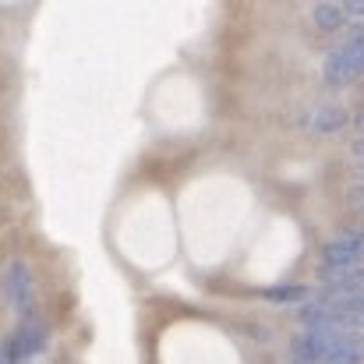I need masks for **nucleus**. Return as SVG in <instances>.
Segmentation results:
<instances>
[{"instance_id":"1","label":"nucleus","mask_w":364,"mask_h":364,"mask_svg":"<svg viewBox=\"0 0 364 364\" xmlns=\"http://www.w3.org/2000/svg\"><path fill=\"white\" fill-rule=\"evenodd\" d=\"M361 75H364V25H354L350 36H347V43L336 46V50L326 57L322 78H326L329 85H350V82H358Z\"/></svg>"},{"instance_id":"2","label":"nucleus","mask_w":364,"mask_h":364,"mask_svg":"<svg viewBox=\"0 0 364 364\" xmlns=\"http://www.w3.org/2000/svg\"><path fill=\"white\" fill-rule=\"evenodd\" d=\"M4 294H7V304L21 315V318H32V301H36V276L25 262H11L7 272H4Z\"/></svg>"},{"instance_id":"3","label":"nucleus","mask_w":364,"mask_h":364,"mask_svg":"<svg viewBox=\"0 0 364 364\" xmlns=\"http://www.w3.org/2000/svg\"><path fill=\"white\" fill-rule=\"evenodd\" d=\"M46 336H50V329H46V322H39V318H21V326L7 336V354H11V361H25V358H32V354H39L43 347H46Z\"/></svg>"},{"instance_id":"4","label":"nucleus","mask_w":364,"mask_h":364,"mask_svg":"<svg viewBox=\"0 0 364 364\" xmlns=\"http://www.w3.org/2000/svg\"><path fill=\"white\" fill-rule=\"evenodd\" d=\"M311 21H315L322 32H340V28L347 25V7H343V4H333V0H326V4H315V11H311Z\"/></svg>"},{"instance_id":"5","label":"nucleus","mask_w":364,"mask_h":364,"mask_svg":"<svg viewBox=\"0 0 364 364\" xmlns=\"http://www.w3.org/2000/svg\"><path fill=\"white\" fill-rule=\"evenodd\" d=\"M350 121V117H347V110H340V107H322V110H315V114H311V127H315V131H340V127H343V124Z\"/></svg>"},{"instance_id":"6","label":"nucleus","mask_w":364,"mask_h":364,"mask_svg":"<svg viewBox=\"0 0 364 364\" xmlns=\"http://www.w3.org/2000/svg\"><path fill=\"white\" fill-rule=\"evenodd\" d=\"M308 290L301 287V283H279V287H269V290H262V297H269V301H279V304H287V301H301Z\"/></svg>"},{"instance_id":"7","label":"nucleus","mask_w":364,"mask_h":364,"mask_svg":"<svg viewBox=\"0 0 364 364\" xmlns=\"http://www.w3.org/2000/svg\"><path fill=\"white\" fill-rule=\"evenodd\" d=\"M343 7H347V18H364V0H350Z\"/></svg>"},{"instance_id":"8","label":"nucleus","mask_w":364,"mask_h":364,"mask_svg":"<svg viewBox=\"0 0 364 364\" xmlns=\"http://www.w3.org/2000/svg\"><path fill=\"white\" fill-rule=\"evenodd\" d=\"M354 156H358V159H364V134L354 141Z\"/></svg>"},{"instance_id":"9","label":"nucleus","mask_w":364,"mask_h":364,"mask_svg":"<svg viewBox=\"0 0 364 364\" xmlns=\"http://www.w3.org/2000/svg\"><path fill=\"white\" fill-rule=\"evenodd\" d=\"M0 364H14L11 361V354H7V347H0Z\"/></svg>"}]
</instances>
